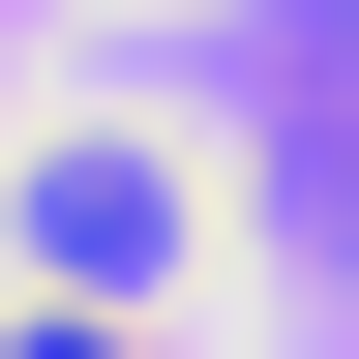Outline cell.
<instances>
[{
	"label": "cell",
	"mask_w": 359,
	"mask_h": 359,
	"mask_svg": "<svg viewBox=\"0 0 359 359\" xmlns=\"http://www.w3.org/2000/svg\"><path fill=\"white\" fill-rule=\"evenodd\" d=\"M269 210H299V269H359V0H299V120H269Z\"/></svg>",
	"instance_id": "cell-2"
},
{
	"label": "cell",
	"mask_w": 359,
	"mask_h": 359,
	"mask_svg": "<svg viewBox=\"0 0 359 359\" xmlns=\"http://www.w3.org/2000/svg\"><path fill=\"white\" fill-rule=\"evenodd\" d=\"M180 240H210V180H180L150 120H60V150L0 180V269H30V299H180Z\"/></svg>",
	"instance_id": "cell-1"
},
{
	"label": "cell",
	"mask_w": 359,
	"mask_h": 359,
	"mask_svg": "<svg viewBox=\"0 0 359 359\" xmlns=\"http://www.w3.org/2000/svg\"><path fill=\"white\" fill-rule=\"evenodd\" d=\"M0 359H120V299H30V330H0Z\"/></svg>",
	"instance_id": "cell-3"
}]
</instances>
